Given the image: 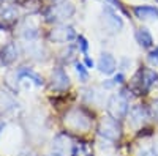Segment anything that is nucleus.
<instances>
[{"label":"nucleus","instance_id":"2eb2a0df","mask_svg":"<svg viewBox=\"0 0 158 156\" xmlns=\"http://www.w3.org/2000/svg\"><path fill=\"white\" fill-rule=\"evenodd\" d=\"M141 156H155V151H149V150H146V151H142V153H141Z\"/></svg>","mask_w":158,"mask_h":156},{"label":"nucleus","instance_id":"f257e3e1","mask_svg":"<svg viewBox=\"0 0 158 156\" xmlns=\"http://www.w3.org/2000/svg\"><path fill=\"white\" fill-rule=\"evenodd\" d=\"M65 125H67V128L73 129V131L84 133L90 128L92 118L82 109H71V110L67 112V115H65Z\"/></svg>","mask_w":158,"mask_h":156},{"label":"nucleus","instance_id":"39448f33","mask_svg":"<svg viewBox=\"0 0 158 156\" xmlns=\"http://www.w3.org/2000/svg\"><path fill=\"white\" fill-rule=\"evenodd\" d=\"M147 118V112L142 106H135L133 109L130 110V123L133 126H141Z\"/></svg>","mask_w":158,"mask_h":156},{"label":"nucleus","instance_id":"a211bd4d","mask_svg":"<svg viewBox=\"0 0 158 156\" xmlns=\"http://www.w3.org/2000/svg\"><path fill=\"white\" fill-rule=\"evenodd\" d=\"M51 156H62V154H51Z\"/></svg>","mask_w":158,"mask_h":156},{"label":"nucleus","instance_id":"9d476101","mask_svg":"<svg viewBox=\"0 0 158 156\" xmlns=\"http://www.w3.org/2000/svg\"><path fill=\"white\" fill-rule=\"evenodd\" d=\"M136 40H138V43H139L142 47H150V46L153 44L152 35L149 33L147 29H138V32H136Z\"/></svg>","mask_w":158,"mask_h":156},{"label":"nucleus","instance_id":"0eeeda50","mask_svg":"<svg viewBox=\"0 0 158 156\" xmlns=\"http://www.w3.org/2000/svg\"><path fill=\"white\" fill-rule=\"evenodd\" d=\"M98 70L101 73H104V74L114 73V70H115V60H114V57L109 55V54H103L100 62H98Z\"/></svg>","mask_w":158,"mask_h":156},{"label":"nucleus","instance_id":"f8f14e48","mask_svg":"<svg viewBox=\"0 0 158 156\" xmlns=\"http://www.w3.org/2000/svg\"><path fill=\"white\" fill-rule=\"evenodd\" d=\"M76 71H77V74H79V76H81V79H82V81H85V79H87V71L84 70L82 65L76 63Z\"/></svg>","mask_w":158,"mask_h":156},{"label":"nucleus","instance_id":"6e6552de","mask_svg":"<svg viewBox=\"0 0 158 156\" xmlns=\"http://www.w3.org/2000/svg\"><path fill=\"white\" fill-rule=\"evenodd\" d=\"M158 82V74L152 70H144L142 71V79H141V88L144 92L150 90L152 85H155Z\"/></svg>","mask_w":158,"mask_h":156},{"label":"nucleus","instance_id":"dca6fc26","mask_svg":"<svg viewBox=\"0 0 158 156\" xmlns=\"http://www.w3.org/2000/svg\"><path fill=\"white\" fill-rule=\"evenodd\" d=\"M85 63H87V66H92V65H94V62H92L90 58H85Z\"/></svg>","mask_w":158,"mask_h":156},{"label":"nucleus","instance_id":"423d86ee","mask_svg":"<svg viewBox=\"0 0 158 156\" xmlns=\"http://www.w3.org/2000/svg\"><path fill=\"white\" fill-rule=\"evenodd\" d=\"M51 38L54 41L67 43V41H71L73 38H74V32L70 27H60V29H56L54 32L51 33Z\"/></svg>","mask_w":158,"mask_h":156},{"label":"nucleus","instance_id":"f03ea898","mask_svg":"<svg viewBox=\"0 0 158 156\" xmlns=\"http://www.w3.org/2000/svg\"><path fill=\"white\" fill-rule=\"evenodd\" d=\"M98 133L108 140H118L122 136V128H120L118 120L112 118V117H104L100 122Z\"/></svg>","mask_w":158,"mask_h":156},{"label":"nucleus","instance_id":"4468645a","mask_svg":"<svg viewBox=\"0 0 158 156\" xmlns=\"http://www.w3.org/2000/svg\"><path fill=\"white\" fill-rule=\"evenodd\" d=\"M79 41H81V47H82V52L87 50V41L84 40V38H79Z\"/></svg>","mask_w":158,"mask_h":156},{"label":"nucleus","instance_id":"20e7f679","mask_svg":"<svg viewBox=\"0 0 158 156\" xmlns=\"http://www.w3.org/2000/svg\"><path fill=\"white\" fill-rule=\"evenodd\" d=\"M70 87V79L67 73H65L62 68H57L54 73H52V88L56 90H67Z\"/></svg>","mask_w":158,"mask_h":156},{"label":"nucleus","instance_id":"ddd939ff","mask_svg":"<svg viewBox=\"0 0 158 156\" xmlns=\"http://www.w3.org/2000/svg\"><path fill=\"white\" fill-rule=\"evenodd\" d=\"M152 114H153V117L158 120V101H155L153 102V106H152Z\"/></svg>","mask_w":158,"mask_h":156},{"label":"nucleus","instance_id":"9b49d317","mask_svg":"<svg viewBox=\"0 0 158 156\" xmlns=\"http://www.w3.org/2000/svg\"><path fill=\"white\" fill-rule=\"evenodd\" d=\"M73 156H94V151H92V147L85 142H79L73 147Z\"/></svg>","mask_w":158,"mask_h":156},{"label":"nucleus","instance_id":"7ed1b4c3","mask_svg":"<svg viewBox=\"0 0 158 156\" xmlns=\"http://www.w3.org/2000/svg\"><path fill=\"white\" fill-rule=\"evenodd\" d=\"M108 112L112 118L115 120H122L128 112V101L122 93H117L114 96H111L109 102H108Z\"/></svg>","mask_w":158,"mask_h":156},{"label":"nucleus","instance_id":"1a4fd4ad","mask_svg":"<svg viewBox=\"0 0 158 156\" xmlns=\"http://www.w3.org/2000/svg\"><path fill=\"white\" fill-rule=\"evenodd\" d=\"M135 14L139 19H158V10L155 6H136Z\"/></svg>","mask_w":158,"mask_h":156},{"label":"nucleus","instance_id":"f3484780","mask_svg":"<svg viewBox=\"0 0 158 156\" xmlns=\"http://www.w3.org/2000/svg\"><path fill=\"white\" fill-rule=\"evenodd\" d=\"M153 151H155V156H158V144L155 145V150H153Z\"/></svg>","mask_w":158,"mask_h":156}]
</instances>
